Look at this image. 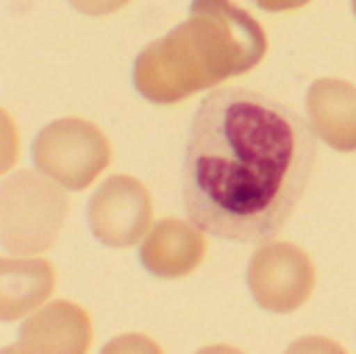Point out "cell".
I'll return each mask as SVG.
<instances>
[{"mask_svg":"<svg viewBox=\"0 0 356 354\" xmlns=\"http://www.w3.org/2000/svg\"><path fill=\"white\" fill-rule=\"evenodd\" d=\"M315 163L317 136L298 111L250 88H215L188 127L186 217L217 240L267 244L298 209Z\"/></svg>","mask_w":356,"mask_h":354,"instance_id":"6da1fadb","label":"cell"},{"mask_svg":"<svg viewBox=\"0 0 356 354\" xmlns=\"http://www.w3.org/2000/svg\"><path fill=\"white\" fill-rule=\"evenodd\" d=\"M265 50L267 40L259 23L229 6L221 27L190 31V25H179L146 46L134 65V83L142 98L171 104L196 90L254 69Z\"/></svg>","mask_w":356,"mask_h":354,"instance_id":"7a4b0ae2","label":"cell"},{"mask_svg":"<svg viewBox=\"0 0 356 354\" xmlns=\"http://www.w3.org/2000/svg\"><path fill=\"white\" fill-rule=\"evenodd\" d=\"M31 156L48 179L81 190L108 165L111 146L96 125L81 119H58L38 134Z\"/></svg>","mask_w":356,"mask_h":354,"instance_id":"3957f363","label":"cell"},{"mask_svg":"<svg viewBox=\"0 0 356 354\" xmlns=\"http://www.w3.org/2000/svg\"><path fill=\"white\" fill-rule=\"evenodd\" d=\"M315 286L311 259L292 244L261 246L248 265V288L259 307L292 313L309 300Z\"/></svg>","mask_w":356,"mask_h":354,"instance_id":"277c9868","label":"cell"},{"mask_svg":"<svg viewBox=\"0 0 356 354\" xmlns=\"http://www.w3.org/2000/svg\"><path fill=\"white\" fill-rule=\"evenodd\" d=\"M152 217V198L148 190L127 177H108L90 198L88 221L90 230L104 246H134L148 230Z\"/></svg>","mask_w":356,"mask_h":354,"instance_id":"5b68a950","label":"cell"},{"mask_svg":"<svg viewBox=\"0 0 356 354\" xmlns=\"http://www.w3.org/2000/svg\"><path fill=\"white\" fill-rule=\"evenodd\" d=\"M313 129L336 150H356V88L342 79H319L309 88Z\"/></svg>","mask_w":356,"mask_h":354,"instance_id":"8992f818","label":"cell"},{"mask_svg":"<svg viewBox=\"0 0 356 354\" xmlns=\"http://www.w3.org/2000/svg\"><path fill=\"white\" fill-rule=\"evenodd\" d=\"M181 227V219H163L152 227L140 248V259L148 273L163 280H177L181 275H188L198 267V263H202L207 250L202 232L194 225L177 242Z\"/></svg>","mask_w":356,"mask_h":354,"instance_id":"52a82bcc","label":"cell"},{"mask_svg":"<svg viewBox=\"0 0 356 354\" xmlns=\"http://www.w3.org/2000/svg\"><path fill=\"white\" fill-rule=\"evenodd\" d=\"M17 207H21L23 211H31V207H29V198H21V196H19V198H17ZM29 215H31V213H21V211H19L17 219H19V221H23V219H25V217H29ZM33 217H35L38 221H46V223H48V225H52L54 230H60V223H58V221H52V219L48 221V215H35V213H33Z\"/></svg>","mask_w":356,"mask_h":354,"instance_id":"ba28073f","label":"cell"}]
</instances>
